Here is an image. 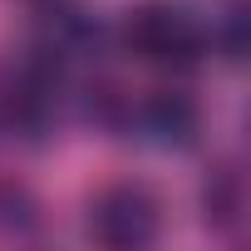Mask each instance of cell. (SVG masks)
Segmentation results:
<instances>
[{"instance_id": "obj_4", "label": "cell", "mask_w": 251, "mask_h": 251, "mask_svg": "<svg viewBox=\"0 0 251 251\" xmlns=\"http://www.w3.org/2000/svg\"><path fill=\"white\" fill-rule=\"evenodd\" d=\"M148 148L163 153H187L202 133V108L192 94L182 89H148V94H128V113H123V128Z\"/></svg>"}, {"instance_id": "obj_2", "label": "cell", "mask_w": 251, "mask_h": 251, "mask_svg": "<svg viewBox=\"0 0 251 251\" xmlns=\"http://www.w3.org/2000/svg\"><path fill=\"white\" fill-rule=\"evenodd\" d=\"M84 231L108 251H143L163 236V197L148 182H113L94 192Z\"/></svg>"}, {"instance_id": "obj_1", "label": "cell", "mask_w": 251, "mask_h": 251, "mask_svg": "<svg viewBox=\"0 0 251 251\" xmlns=\"http://www.w3.org/2000/svg\"><path fill=\"white\" fill-rule=\"evenodd\" d=\"M118 45L158 74H192L207 54V20L182 0H138L118 20Z\"/></svg>"}, {"instance_id": "obj_8", "label": "cell", "mask_w": 251, "mask_h": 251, "mask_svg": "<svg viewBox=\"0 0 251 251\" xmlns=\"http://www.w3.org/2000/svg\"><path fill=\"white\" fill-rule=\"evenodd\" d=\"M0 222L5 226H15V231H25V226H35V202H30V192L25 187H0Z\"/></svg>"}, {"instance_id": "obj_5", "label": "cell", "mask_w": 251, "mask_h": 251, "mask_svg": "<svg viewBox=\"0 0 251 251\" xmlns=\"http://www.w3.org/2000/svg\"><path fill=\"white\" fill-rule=\"evenodd\" d=\"M99 40H103V30H99L94 10H84L79 0H45L40 15H35L30 50L54 59V64H64V69H74V64L99 54Z\"/></svg>"}, {"instance_id": "obj_7", "label": "cell", "mask_w": 251, "mask_h": 251, "mask_svg": "<svg viewBox=\"0 0 251 251\" xmlns=\"http://www.w3.org/2000/svg\"><path fill=\"white\" fill-rule=\"evenodd\" d=\"M246 5L241 0H231V5L207 25V40H212V54H222L226 64H241L246 59V45H251V35H246Z\"/></svg>"}, {"instance_id": "obj_3", "label": "cell", "mask_w": 251, "mask_h": 251, "mask_svg": "<svg viewBox=\"0 0 251 251\" xmlns=\"http://www.w3.org/2000/svg\"><path fill=\"white\" fill-rule=\"evenodd\" d=\"M64 99H69V69L45 59V54H25L15 79H10V94H5V123L25 138V143H45L59 118H64Z\"/></svg>"}, {"instance_id": "obj_6", "label": "cell", "mask_w": 251, "mask_h": 251, "mask_svg": "<svg viewBox=\"0 0 251 251\" xmlns=\"http://www.w3.org/2000/svg\"><path fill=\"white\" fill-rule=\"evenodd\" d=\"M202 222L222 236H236L246 226V173L236 158H222L202 177Z\"/></svg>"}]
</instances>
